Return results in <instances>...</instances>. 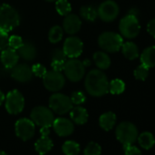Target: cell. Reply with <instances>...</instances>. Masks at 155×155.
I'll use <instances>...</instances> for the list:
<instances>
[{
	"mask_svg": "<svg viewBox=\"0 0 155 155\" xmlns=\"http://www.w3.org/2000/svg\"><path fill=\"white\" fill-rule=\"evenodd\" d=\"M52 126L55 132L60 137L68 136L74 131V124L72 121L65 118H58L54 120Z\"/></svg>",
	"mask_w": 155,
	"mask_h": 155,
	"instance_id": "cell-16",
	"label": "cell"
},
{
	"mask_svg": "<svg viewBox=\"0 0 155 155\" xmlns=\"http://www.w3.org/2000/svg\"><path fill=\"white\" fill-rule=\"evenodd\" d=\"M140 27L139 20L135 15L129 14L125 16L120 22V31L121 35L127 38H134L138 36Z\"/></svg>",
	"mask_w": 155,
	"mask_h": 155,
	"instance_id": "cell-6",
	"label": "cell"
},
{
	"mask_svg": "<svg viewBox=\"0 0 155 155\" xmlns=\"http://www.w3.org/2000/svg\"><path fill=\"white\" fill-rule=\"evenodd\" d=\"M116 137L123 147L131 145L138 138V130L134 124L129 121L120 123L116 129Z\"/></svg>",
	"mask_w": 155,
	"mask_h": 155,
	"instance_id": "cell-3",
	"label": "cell"
},
{
	"mask_svg": "<svg viewBox=\"0 0 155 155\" xmlns=\"http://www.w3.org/2000/svg\"><path fill=\"white\" fill-rule=\"evenodd\" d=\"M140 62L148 68L155 67V47H149L140 55Z\"/></svg>",
	"mask_w": 155,
	"mask_h": 155,
	"instance_id": "cell-21",
	"label": "cell"
},
{
	"mask_svg": "<svg viewBox=\"0 0 155 155\" xmlns=\"http://www.w3.org/2000/svg\"><path fill=\"white\" fill-rule=\"evenodd\" d=\"M125 90V83L119 79L113 80L109 83V91L112 94H120Z\"/></svg>",
	"mask_w": 155,
	"mask_h": 155,
	"instance_id": "cell-29",
	"label": "cell"
},
{
	"mask_svg": "<svg viewBox=\"0 0 155 155\" xmlns=\"http://www.w3.org/2000/svg\"><path fill=\"white\" fill-rule=\"evenodd\" d=\"M5 99H6V97H5V95H4V93H3L1 91H0V105H1V104L4 102Z\"/></svg>",
	"mask_w": 155,
	"mask_h": 155,
	"instance_id": "cell-41",
	"label": "cell"
},
{
	"mask_svg": "<svg viewBox=\"0 0 155 155\" xmlns=\"http://www.w3.org/2000/svg\"><path fill=\"white\" fill-rule=\"evenodd\" d=\"M20 23L18 12L11 6L3 4L0 6V31L9 32Z\"/></svg>",
	"mask_w": 155,
	"mask_h": 155,
	"instance_id": "cell-2",
	"label": "cell"
},
{
	"mask_svg": "<svg viewBox=\"0 0 155 155\" xmlns=\"http://www.w3.org/2000/svg\"><path fill=\"white\" fill-rule=\"evenodd\" d=\"M40 133L41 137L36 141L35 149L40 155H44L47 152H48L53 147V142L51 139L48 137L49 127H41Z\"/></svg>",
	"mask_w": 155,
	"mask_h": 155,
	"instance_id": "cell-15",
	"label": "cell"
},
{
	"mask_svg": "<svg viewBox=\"0 0 155 155\" xmlns=\"http://www.w3.org/2000/svg\"><path fill=\"white\" fill-rule=\"evenodd\" d=\"M81 28V20L76 15H68L66 16L63 21V28L64 30L70 35L76 34L80 31Z\"/></svg>",
	"mask_w": 155,
	"mask_h": 155,
	"instance_id": "cell-17",
	"label": "cell"
},
{
	"mask_svg": "<svg viewBox=\"0 0 155 155\" xmlns=\"http://www.w3.org/2000/svg\"><path fill=\"white\" fill-rule=\"evenodd\" d=\"M138 140H139L140 147L145 150H149V149L152 148L155 143V139H154L153 135L148 131L141 133L138 137Z\"/></svg>",
	"mask_w": 155,
	"mask_h": 155,
	"instance_id": "cell-25",
	"label": "cell"
},
{
	"mask_svg": "<svg viewBox=\"0 0 155 155\" xmlns=\"http://www.w3.org/2000/svg\"><path fill=\"white\" fill-rule=\"evenodd\" d=\"M15 130L16 134L19 139L28 140L35 134V123L31 120L23 118L16 122Z\"/></svg>",
	"mask_w": 155,
	"mask_h": 155,
	"instance_id": "cell-11",
	"label": "cell"
},
{
	"mask_svg": "<svg viewBox=\"0 0 155 155\" xmlns=\"http://www.w3.org/2000/svg\"><path fill=\"white\" fill-rule=\"evenodd\" d=\"M147 29H148V32L153 37L155 38V18L150 20L147 26Z\"/></svg>",
	"mask_w": 155,
	"mask_h": 155,
	"instance_id": "cell-40",
	"label": "cell"
},
{
	"mask_svg": "<svg viewBox=\"0 0 155 155\" xmlns=\"http://www.w3.org/2000/svg\"><path fill=\"white\" fill-rule=\"evenodd\" d=\"M124 150H125V155H141V151L140 150V149L132 145L124 147Z\"/></svg>",
	"mask_w": 155,
	"mask_h": 155,
	"instance_id": "cell-38",
	"label": "cell"
},
{
	"mask_svg": "<svg viewBox=\"0 0 155 155\" xmlns=\"http://www.w3.org/2000/svg\"><path fill=\"white\" fill-rule=\"evenodd\" d=\"M93 59L96 64V66L100 69H107L110 65V57L105 52H96L93 55Z\"/></svg>",
	"mask_w": 155,
	"mask_h": 155,
	"instance_id": "cell-24",
	"label": "cell"
},
{
	"mask_svg": "<svg viewBox=\"0 0 155 155\" xmlns=\"http://www.w3.org/2000/svg\"><path fill=\"white\" fill-rule=\"evenodd\" d=\"M8 33L5 31H0V50H4L8 46Z\"/></svg>",
	"mask_w": 155,
	"mask_h": 155,
	"instance_id": "cell-37",
	"label": "cell"
},
{
	"mask_svg": "<svg viewBox=\"0 0 155 155\" xmlns=\"http://www.w3.org/2000/svg\"><path fill=\"white\" fill-rule=\"evenodd\" d=\"M6 110L10 114L20 113L25 106V100L23 95L18 91H12L8 92L6 99Z\"/></svg>",
	"mask_w": 155,
	"mask_h": 155,
	"instance_id": "cell-9",
	"label": "cell"
},
{
	"mask_svg": "<svg viewBox=\"0 0 155 155\" xmlns=\"http://www.w3.org/2000/svg\"><path fill=\"white\" fill-rule=\"evenodd\" d=\"M119 15V7L112 0L104 1L98 8V16L105 22L113 21Z\"/></svg>",
	"mask_w": 155,
	"mask_h": 155,
	"instance_id": "cell-12",
	"label": "cell"
},
{
	"mask_svg": "<svg viewBox=\"0 0 155 155\" xmlns=\"http://www.w3.org/2000/svg\"><path fill=\"white\" fill-rule=\"evenodd\" d=\"M0 58H1L2 64L7 68H12L13 67H15L18 64L19 56H18V52L16 51V49L9 48H6V49L2 50Z\"/></svg>",
	"mask_w": 155,
	"mask_h": 155,
	"instance_id": "cell-18",
	"label": "cell"
},
{
	"mask_svg": "<svg viewBox=\"0 0 155 155\" xmlns=\"http://www.w3.org/2000/svg\"><path fill=\"white\" fill-rule=\"evenodd\" d=\"M23 44V39L21 38V37L19 36H17V35H14L12 37L9 38V40H8V46L13 48V49H16L18 50Z\"/></svg>",
	"mask_w": 155,
	"mask_h": 155,
	"instance_id": "cell-34",
	"label": "cell"
},
{
	"mask_svg": "<svg viewBox=\"0 0 155 155\" xmlns=\"http://www.w3.org/2000/svg\"><path fill=\"white\" fill-rule=\"evenodd\" d=\"M149 74V68L144 66L143 64L140 65L134 70V77L139 81H145Z\"/></svg>",
	"mask_w": 155,
	"mask_h": 155,
	"instance_id": "cell-31",
	"label": "cell"
},
{
	"mask_svg": "<svg viewBox=\"0 0 155 155\" xmlns=\"http://www.w3.org/2000/svg\"><path fill=\"white\" fill-rule=\"evenodd\" d=\"M121 50L124 57L130 60H133L138 58L139 56V49L138 47L132 42H126L123 43L121 46Z\"/></svg>",
	"mask_w": 155,
	"mask_h": 155,
	"instance_id": "cell-23",
	"label": "cell"
},
{
	"mask_svg": "<svg viewBox=\"0 0 155 155\" xmlns=\"http://www.w3.org/2000/svg\"><path fill=\"white\" fill-rule=\"evenodd\" d=\"M63 38V29L59 26L53 27L48 33V39L51 43H58Z\"/></svg>",
	"mask_w": 155,
	"mask_h": 155,
	"instance_id": "cell-30",
	"label": "cell"
},
{
	"mask_svg": "<svg viewBox=\"0 0 155 155\" xmlns=\"http://www.w3.org/2000/svg\"><path fill=\"white\" fill-rule=\"evenodd\" d=\"M44 86L49 91L57 92L60 91L65 85V78L58 71H48L43 77Z\"/></svg>",
	"mask_w": 155,
	"mask_h": 155,
	"instance_id": "cell-10",
	"label": "cell"
},
{
	"mask_svg": "<svg viewBox=\"0 0 155 155\" xmlns=\"http://www.w3.org/2000/svg\"><path fill=\"white\" fill-rule=\"evenodd\" d=\"M123 40L120 35L114 32H104L99 38L100 47L108 52H117L120 49Z\"/></svg>",
	"mask_w": 155,
	"mask_h": 155,
	"instance_id": "cell-5",
	"label": "cell"
},
{
	"mask_svg": "<svg viewBox=\"0 0 155 155\" xmlns=\"http://www.w3.org/2000/svg\"><path fill=\"white\" fill-rule=\"evenodd\" d=\"M64 64H65V61H57V60H52V63H51V67L53 68V70L55 71H58V72H61L64 68Z\"/></svg>",
	"mask_w": 155,
	"mask_h": 155,
	"instance_id": "cell-39",
	"label": "cell"
},
{
	"mask_svg": "<svg viewBox=\"0 0 155 155\" xmlns=\"http://www.w3.org/2000/svg\"><path fill=\"white\" fill-rule=\"evenodd\" d=\"M56 9L60 16H68L71 11V6L68 0H57Z\"/></svg>",
	"mask_w": 155,
	"mask_h": 155,
	"instance_id": "cell-28",
	"label": "cell"
},
{
	"mask_svg": "<svg viewBox=\"0 0 155 155\" xmlns=\"http://www.w3.org/2000/svg\"><path fill=\"white\" fill-rule=\"evenodd\" d=\"M70 118L75 123L82 125L87 122L89 114H88L86 109H84L81 106H77L70 110Z\"/></svg>",
	"mask_w": 155,
	"mask_h": 155,
	"instance_id": "cell-20",
	"label": "cell"
},
{
	"mask_svg": "<svg viewBox=\"0 0 155 155\" xmlns=\"http://www.w3.org/2000/svg\"><path fill=\"white\" fill-rule=\"evenodd\" d=\"M31 69H32L33 75L39 77V78H43L46 75V73L48 72L46 68L42 64H35V65H33Z\"/></svg>",
	"mask_w": 155,
	"mask_h": 155,
	"instance_id": "cell-35",
	"label": "cell"
},
{
	"mask_svg": "<svg viewBox=\"0 0 155 155\" xmlns=\"http://www.w3.org/2000/svg\"><path fill=\"white\" fill-rule=\"evenodd\" d=\"M70 100H71L73 104H75V105H81V104L85 102L86 96L81 91H75V92H73L71 94Z\"/></svg>",
	"mask_w": 155,
	"mask_h": 155,
	"instance_id": "cell-33",
	"label": "cell"
},
{
	"mask_svg": "<svg viewBox=\"0 0 155 155\" xmlns=\"http://www.w3.org/2000/svg\"><path fill=\"white\" fill-rule=\"evenodd\" d=\"M50 109L58 114H65L73 108V103L68 96L61 93H55L49 98Z\"/></svg>",
	"mask_w": 155,
	"mask_h": 155,
	"instance_id": "cell-8",
	"label": "cell"
},
{
	"mask_svg": "<svg viewBox=\"0 0 155 155\" xmlns=\"http://www.w3.org/2000/svg\"><path fill=\"white\" fill-rule=\"evenodd\" d=\"M0 155H8L6 152H4V151H2V150H0Z\"/></svg>",
	"mask_w": 155,
	"mask_h": 155,
	"instance_id": "cell-42",
	"label": "cell"
},
{
	"mask_svg": "<svg viewBox=\"0 0 155 155\" xmlns=\"http://www.w3.org/2000/svg\"><path fill=\"white\" fill-rule=\"evenodd\" d=\"M31 120L39 127H50L54 121V115L48 108L38 106L32 110Z\"/></svg>",
	"mask_w": 155,
	"mask_h": 155,
	"instance_id": "cell-7",
	"label": "cell"
},
{
	"mask_svg": "<svg viewBox=\"0 0 155 155\" xmlns=\"http://www.w3.org/2000/svg\"><path fill=\"white\" fill-rule=\"evenodd\" d=\"M32 69L27 64H17L11 68V77L18 82H28L32 79Z\"/></svg>",
	"mask_w": 155,
	"mask_h": 155,
	"instance_id": "cell-14",
	"label": "cell"
},
{
	"mask_svg": "<svg viewBox=\"0 0 155 155\" xmlns=\"http://www.w3.org/2000/svg\"><path fill=\"white\" fill-rule=\"evenodd\" d=\"M63 50L67 57L70 58H76L80 57L82 53L83 43L79 38L69 37L64 42Z\"/></svg>",
	"mask_w": 155,
	"mask_h": 155,
	"instance_id": "cell-13",
	"label": "cell"
},
{
	"mask_svg": "<svg viewBox=\"0 0 155 155\" xmlns=\"http://www.w3.org/2000/svg\"><path fill=\"white\" fill-rule=\"evenodd\" d=\"M101 148L96 142H90L84 150V155H101Z\"/></svg>",
	"mask_w": 155,
	"mask_h": 155,
	"instance_id": "cell-32",
	"label": "cell"
},
{
	"mask_svg": "<svg viewBox=\"0 0 155 155\" xmlns=\"http://www.w3.org/2000/svg\"><path fill=\"white\" fill-rule=\"evenodd\" d=\"M65 75L72 82L80 81L85 74V66L83 62L76 58H70L65 61L64 68Z\"/></svg>",
	"mask_w": 155,
	"mask_h": 155,
	"instance_id": "cell-4",
	"label": "cell"
},
{
	"mask_svg": "<svg viewBox=\"0 0 155 155\" xmlns=\"http://www.w3.org/2000/svg\"><path fill=\"white\" fill-rule=\"evenodd\" d=\"M62 150L65 155H78L80 153L81 148L79 143L76 141L67 140L62 146Z\"/></svg>",
	"mask_w": 155,
	"mask_h": 155,
	"instance_id": "cell-26",
	"label": "cell"
},
{
	"mask_svg": "<svg viewBox=\"0 0 155 155\" xmlns=\"http://www.w3.org/2000/svg\"><path fill=\"white\" fill-rule=\"evenodd\" d=\"M66 54L63 50V48H56L52 52V60L57 61H66Z\"/></svg>",
	"mask_w": 155,
	"mask_h": 155,
	"instance_id": "cell-36",
	"label": "cell"
},
{
	"mask_svg": "<svg viewBox=\"0 0 155 155\" xmlns=\"http://www.w3.org/2000/svg\"><path fill=\"white\" fill-rule=\"evenodd\" d=\"M116 123V115L111 112H105L100 117V125L104 130H110Z\"/></svg>",
	"mask_w": 155,
	"mask_h": 155,
	"instance_id": "cell-22",
	"label": "cell"
},
{
	"mask_svg": "<svg viewBox=\"0 0 155 155\" xmlns=\"http://www.w3.org/2000/svg\"><path fill=\"white\" fill-rule=\"evenodd\" d=\"M85 87L89 94L94 97H101L109 92V81L107 77L99 69H92L87 74Z\"/></svg>",
	"mask_w": 155,
	"mask_h": 155,
	"instance_id": "cell-1",
	"label": "cell"
},
{
	"mask_svg": "<svg viewBox=\"0 0 155 155\" xmlns=\"http://www.w3.org/2000/svg\"><path fill=\"white\" fill-rule=\"evenodd\" d=\"M48 2H53V1H57V0H46Z\"/></svg>",
	"mask_w": 155,
	"mask_h": 155,
	"instance_id": "cell-43",
	"label": "cell"
},
{
	"mask_svg": "<svg viewBox=\"0 0 155 155\" xmlns=\"http://www.w3.org/2000/svg\"><path fill=\"white\" fill-rule=\"evenodd\" d=\"M80 13H81V16L88 20V21H94L97 17H98V10L95 9V8L91 7V6H85V7H82L80 10Z\"/></svg>",
	"mask_w": 155,
	"mask_h": 155,
	"instance_id": "cell-27",
	"label": "cell"
},
{
	"mask_svg": "<svg viewBox=\"0 0 155 155\" xmlns=\"http://www.w3.org/2000/svg\"><path fill=\"white\" fill-rule=\"evenodd\" d=\"M18 54L23 59L31 61L37 56V49L31 42L26 41V42H23L22 46L18 49Z\"/></svg>",
	"mask_w": 155,
	"mask_h": 155,
	"instance_id": "cell-19",
	"label": "cell"
}]
</instances>
